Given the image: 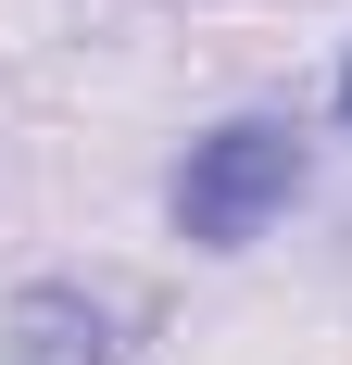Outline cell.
<instances>
[{"mask_svg": "<svg viewBox=\"0 0 352 365\" xmlns=\"http://www.w3.org/2000/svg\"><path fill=\"white\" fill-rule=\"evenodd\" d=\"M289 202H302V139H289L277 113H227V126L189 139V164H176V227H189L202 252L264 240Z\"/></svg>", "mask_w": 352, "mask_h": 365, "instance_id": "1", "label": "cell"}, {"mask_svg": "<svg viewBox=\"0 0 352 365\" xmlns=\"http://www.w3.org/2000/svg\"><path fill=\"white\" fill-rule=\"evenodd\" d=\"M340 139H352V63H340Z\"/></svg>", "mask_w": 352, "mask_h": 365, "instance_id": "3", "label": "cell"}, {"mask_svg": "<svg viewBox=\"0 0 352 365\" xmlns=\"http://www.w3.org/2000/svg\"><path fill=\"white\" fill-rule=\"evenodd\" d=\"M0 365H126L113 302H88L76 277H26L0 302Z\"/></svg>", "mask_w": 352, "mask_h": 365, "instance_id": "2", "label": "cell"}]
</instances>
